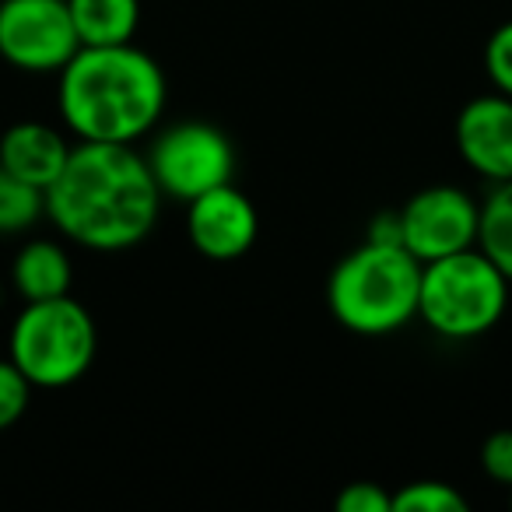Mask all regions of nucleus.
<instances>
[{"instance_id": "nucleus-17", "label": "nucleus", "mask_w": 512, "mask_h": 512, "mask_svg": "<svg viewBox=\"0 0 512 512\" xmlns=\"http://www.w3.org/2000/svg\"><path fill=\"white\" fill-rule=\"evenodd\" d=\"M32 390L36 386L25 379V372L11 358H0V432H8L25 418L32 404Z\"/></svg>"}, {"instance_id": "nucleus-21", "label": "nucleus", "mask_w": 512, "mask_h": 512, "mask_svg": "<svg viewBox=\"0 0 512 512\" xmlns=\"http://www.w3.org/2000/svg\"><path fill=\"white\" fill-rule=\"evenodd\" d=\"M509 505H512V488H509Z\"/></svg>"}, {"instance_id": "nucleus-12", "label": "nucleus", "mask_w": 512, "mask_h": 512, "mask_svg": "<svg viewBox=\"0 0 512 512\" xmlns=\"http://www.w3.org/2000/svg\"><path fill=\"white\" fill-rule=\"evenodd\" d=\"M74 267L71 256L53 239H29L15 253L11 264V285L22 295V302H43L57 295H71Z\"/></svg>"}, {"instance_id": "nucleus-2", "label": "nucleus", "mask_w": 512, "mask_h": 512, "mask_svg": "<svg viewBox=\"0 0 512 512\" xmlns=\"http://www.w3.org/2000/svg\"><path fill=\"white\" fill-rule=\"evenodd\" d=\"M169 81L134 43L81 46L57 74V109L78 141L137 144L158 127Z\"/></svg>"}, {"instance_id": "nucleus-4", "label": "nucleus", "mask_w": 512, "mask_h": 512, "mask_svg": "<svg viewBox=\"0 0 512 512\" xmlns=\"http://www.w3.org/2000/svg\"><path fill=\"white\" fill-rule=\"evenodd\" d=\"M512 281L481 246L421 267L418 320L446 341H474L495 330L509 309Z\"/></svg>"}, {"instance_id": "nucleus-18", "label": "nucleus", "mask_w": 512, "mask_h": 512, "mask_svg": "<svg viewBox=\"0 0 512 512\" xmlns=\"http://www.w3.org/2000/svg\"><path fill=\"white\" fill-rule=\"evenodd\" d=\"M484 74L495 92L512 99V22H502L484 43Z\"/></svg>"}, {"instance_id": "nucleus-6", "label": "nucleus", "mask_w": 512, "mask_h": 512, "mask_svg": "<svg viewBox=\"0 0 512 512\" xmlns=\"http://www.w3.org/2000/svg\"><path fill=\"white\" fill-rule=\"evenodd\" d=\"M162 197L190 204L193 197L232 183L235 148L232 137L207 120H179L165 127L144 151Z\"/></svg>"}, {"instance_id": "nucleus-10", "label": "nucleus", "mask_w": 512, "mask_h": 512, "mask_svg": "<svg viewBox=\"0 0 512 512\" xmlns=\"http://www.w3.org/2000/svg\"><path fill=\"white\" fill-rule=\"evenodd\" d=\"M456 151L488 183L512 179V99L488 92L470 99L453 123Z\"/></svg>"}, {"instance_id": "nucleus-9", "label": "nucleus", "mask_w": 512, "mask_h": 512, "mask_svg": "<svg viewBox=\"0 0 512 512\" xmlns=\"http://www.w3.org/2000/svg\"><path fill=\"white\" fill-rule=\"evenodd\" d=\"M260 214L256 204L232 183L200 193L186 204V239L204 260L228 264L256 246Z\"/></svg>"}, {"instance_id": "nucleus-7", "label": "nucleus", "mask_w": 512, "mask_h": 512, "mask_svg": "<svg viewBox=\"0 0 512 512\" xmlns=\"http://www.w3.org/2000/svg\"><path fill=\"white\" fill-rule=\"evenodd\" d=\"M81 50L67 0H0V60L22 74H60Z\"/></svg>"}, {"instance_id": "nucleus-5", "label": "nucleus", "mask_w": 512, "mask_h": 512, "mask_svg": "<svg viewBox=\"0 0 512 512\" xmlns=\"http://www.w3.org/2000/svg\"><path fill=\"white\" fill-rule=\"evenodd\" d=\"M99 327L74 295L25 302L8 334V358L36 390H67L92 372Z\"/></svg>"}, {"instance_id": "nucleus-14", "label": "nucleus", "mask_w": 512, "mask_h": 512, "mask_svg": "<svg viewBox=\"0 0 512 512\" xmlns=\"http://www.w3.org/2000/svg\"><path fill=\"white\" fill-rule=\"evenodd\" d=\"M477 246H481L498 264V271L512 281V179L491 183L488 197L481 200Z\"/></svg>"}, {"instance_id": "nucleus-19", "label": "nucleus", "mask_w": 512, "mask_h": 512, "mask_svg": "<svg viewBox=\"0 0 512 512\" xmlns=\"http://www.w3.org/2000/svg\"><path fill=\"white\" fill-rule=\"evenodd\" d=\"M337 512H393V491H386L376 481H351L348 488L337 491Z\"/></svg>"}, {"instance_id": "nucleus-1", "label": "nucleus", "mask_w": 512, "mask_h": 512, "mask_svg": "<svg viewBox=\"0 0 512 512\" xmlns=\"http://www.w3.org/2000/svg\"><path fill=\"white\" fill-rule=\"evenodd\" d=\"M162 211L144 151L134 144L78 141L46 190V218L92 253H123L155 232Z\"/></svg>"}, {"instance_id": "nucleus-20", "label": "nucleus", "mask_w": 512, "mask_h": 512, "mask_svg": "<svg viewBox=\"0 0 512 512\" xmlns=\"http://www.w3.org/2000/svg\"><path fill=\"white\" fill-rule=\"evenodd\" d=\"M481 470L502 488H512V428H498L481 442Z\"/></svg>"}, {"instance_id": "nucleus-8", "label": "nucleus", "mask_w": 512, "mask_h": 512, "mask_svg": "<svg viewBox=\"0 0 512 512\" xmlns=\"http://www.w3.org/2000/svg\"><path fill=\"white\" fill-rule=\"evenodd\" d=\"M400 218V246L421 264L442 260L460 249L477 246V228H481V204L460 186H425L404 207Z\"/></svg>"}, {"instance_id": "nucleus-11", "label": "nucleus", "mask_w": 512, "mask_h": 512, "mask_svg": "<svg viewBox=\"0 0 512 512\" xmlns=\"http://www.w3.org/2000/svg\"><path fill=\"white\" fill-rule=\"evenodd\" d=\"M71 148L74 144L43 120L11 123L0 134V169H8L11 176L25 179V183L39 186L46 193L53 179L60 176V169L67 165Z\"/></svg>"}, {"instance_id": "nucleus-15", "label": "nucleus", "mask_w": 512, "mask_h": 512, "mask_svg": "<svg viewBox=\"0 0 512 512\" xmlns=\"http://www.w3.org/2000/svg\"><path fill=\"white\" fill-rule=\"evenodd\" d=\"M46 218V193L0 169V235H22Z\"/></svg>"}, {"instance_id": "nucleus-13", "label": "nucleus", "mask_w": 512, "mask_h": 512, "mask_svg": "<svg viewBox=\"0 0 512 512\" xmlns=\"http://www.w3.org/2000/svg\"><path fill=\"white\" fill-rule=\"evenodd\" d=\"M81 46L134 43L141 29V0H67Z\"/></svg>"}, {"instance_id": "nucleus-16", "label": "nucleus", "mask_w": 512, "mask_h": 512, "mask_svg": "<svg viewBox=\"0 0 512 512\" xmlns=\"http://www.w3.org/2000/svg\"><path fill=\"white\" fill-rule=\"evenodd\" d=\"M393 512H467V498L446 481H411L393 491Z\"/></svg>"}, {"instance_id": "nucleus-3", "label": "nucleus", "mask_w": 512, "mask_h": 512, "mask_svg": "<svg viewBox=\"0 0 512 512\" xmlns=\"http://www.w3.org/2000/svg\"><path fill=\"white\" fill-rule=\"evenodd\" d=\"M421 267L400 242L365 239L330 271V316L358 337L397 334L418 320Z\"/></svg>"}]
</instances>
